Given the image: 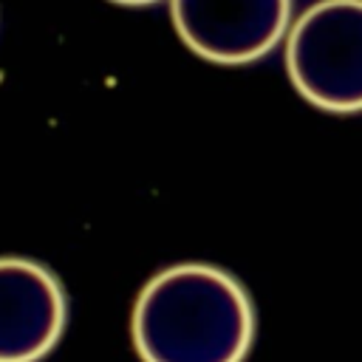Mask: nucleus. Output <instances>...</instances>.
I'll return each instance as SVG.
<instances>
[{"label": "nucleus", "instance_id": "nucleus-4", "mask_svg": "<svg viewBox=\"0 0 362 362\" xmlns=\"http://www.w3.org/2000/svg\"><path fill=\"white\" fill-rule=\"evenodd\" d=\"M68 322L59 277L31 257H0V362L45 359Z\"/></svg>", "mask_w": 362, "mask_h": 362}, {"label": "nucleus", "instance_id": "nucleus-2", "mask_svg": "<svg viewBox=\"0 0 362 362\" xmlns=\"http://www.w3.org/2000/svg\"><path fill=\"white\" fill-rule=\"evenodd\" d=\"M297 93L328 113H362V0H317L286 34Z\"/></svg>", "mask_w": 362, "mask_h": 362}, {"label": "nucleus", "instance_id": "nucleus-5", "mask_svg": "<svg viewBox=\"0 0 362 362\" xmlns=\"http://www.w3.org/2000/svg\"><path fill=\"white\" fill-rule=\"evenodd\" d=\"M110 3H119V6H150V3H158V0H110Z\"/></svg>", "mask_w": 362, "mask_h": 362}, {"label": "nucleus", "instance_id": "nucleus-3", "mask_svg": "<svg viewBox=\"0 0 362 362\" xmlns=\"http://www.w3.org/2000/svg\"><path fill=\"white\" fill-rule=\"evenodd\" d=\"M178 37L218 65L266 57L291 28V0H170Z\"/></svg>", "mask_w": 362, "mask_h": 362}, {"label": "nucleus", "instance_id": "nucleus-1", "mask_svg": "<svg viewBox=\"0 0 362 362\" xmlns=\"http://www.w3.org/2000/svg\"><path fill=\"white\" fill-rule=\"evenodd\" d=\"M130 334L141 362H243L255 342V305L226 269L175 263L139 291Z\"/></svg>", "mask_w": 362, "mask_h": 362}]
</instances>
